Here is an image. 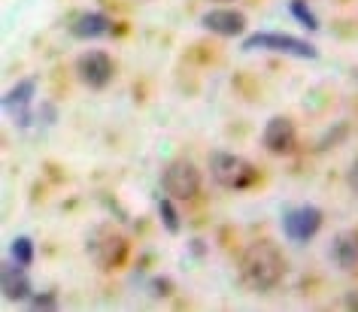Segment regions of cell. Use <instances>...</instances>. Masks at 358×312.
Segmentation results:
<instances>
[{
	"mask_svg": "<svg viewBox=\"0 0 358 312\" xmlns=\"http://www.w3.org/2000/svg\"><path fill=\"white\" fill-rule=\"evenodd\" d=\"M76 76H79V82H83L85 88L101 91V88H106L113 82L115 64H113V58L106 55V52L92 49V52H83V55L76 58Z\"/></svg>",
	"mask_w": 358,
	"mask_h": 312,
	"instance_id": "obj_7",
	"label": "cell"
},
{
	"mask_svg": "<svg viewBox=\"0 0 358 312\" xmlns=\"http://www.w3.org/2000/svg\"><path fill=\"white\" fill-rule=\"evenodd\" d=\"M346 137V124H340V128H337V133L334 131H328L325 133V137H322L319 140V146H316V151H325L328 146H331V142H340V140H343Z\"/></svg>",
	"mask_w": 358,
	"mask_h": 312,
	"instance_id": "obj_19",
	"label": "cell"
},
{
	"mask_svg": "<svg viewBox=\"0 0 358 312\" xmlns=\"http://www.w3.org/2000/svg\"><path fill=\"white\" fill-rule=\"evenodd\" d=\"M346 182H349V188H352L358 194V158L352 164H349V173H346Z\"/></svg>",
	"mask_w": 358,
	"mask_h": 312,
	"instance_id": "obj_21",
	"label": "cell"
},
{
	"mask_svg": "<svg viewBox=\"0 0 358 312\" xmlns=\"http://www.w3.org/2000/svg\"><path fill=\"white\" fill-rule=\"evenodd\" d=\"M192 252H194V255H203V252H207V246H203V239H192Z\"/></svg>",
	"mask_w": 358,
	"mask_h": 312,
	"instance_id": "obj_23",
	"label": "cell"
},
{
	"mask_svg": "<svg viewBox=\"0 0 358 312\" xmlns=\"http://www.w3.org/2000/svg\"><path fill=\"white\" fill-rule=\"evenodd\" d=\"M31 303V309H58V297L52 291H40V294H34V297L28 300Z\"/></svg>",
	"mask_w": 358,
	"mask_h": 312,
	"instance_id": "obj_17",
	"label": "cell"
},
{
	"mask_svg": "<svg viewBox=\"0 0 358 312\" xmlns=\"http://www.w3.org/2000/svg\"><path fill=\"white\" fill-rule=\"evenodd\" d=\"M170 291H173V282L164 279V276H155V279L149 282V294H152V297H167Z\"/></svg>",
	"mask_w": 358,
	"mask_h": 312,
	"instance_id": "obj_18",
	"label": "cell"
},
{
	"mask_svg": "<svg viewBox=\"0 0 358 312\" xmlns=\"http://www.w3.org/2000/svg\"><path fill=\"white\" fill-rule=\"evenodd\" d=\"M346 309H352V312H358V288H352V291H346Z\"/></svg>",
	"mask_w": 358,
	"mask_h": 312,
	"instance_id": "obj_22",
	"label": "cell"
},
{
	"mask_svg": "<svg viewBox=\"0 0 358 312\" xmlns=\"http://www.w3.org/2000/svg\"><path fill=\"white\" fill-rule=\"evenodd\" d=\"M37 119H40V121H49V124H52V121H55V119H58L55 106H52V103H43V106H40V110H37Z\"/></svg>",
	"mask_w": 358,
	"mask_h": 312,
	"instance_id": "obj_20",
	"label": "cell"
},
{
	"mask_svg": "<svg viewBox=\"0 0 358 312\" xmlns=\"http://www.w3.org/2000/svg\"><path fill=\"white\" fill-rule=\"evenodd\" d=\"M10 252H13V261L31 267L34 264V239L31 237H15L13 246H10Z\"/></svg>",
	"mask_w": 358,
	"mask_h": 312,
	"instance_id": "obj_16",
	"label": "cell"
},
{
	"mask_svg": "<svg viewBox=\"0 0 358 312\" xmlns=\"http://www.w3.org/2000/svg\"><path fill=\"white\" fill-rule=\"evenodd\" d=\"M289 13L298 19L307 31H319V19L313 15V10L307 6V0H289Z\"/></svg>",
	"mask_w": 358,
	"mask_h": 312,
	"instance_id": "obj_15",
	"label": "cell"
},
{
	"mask_svg": "<svg viewBox=\"0 0 358 312\" xmlns=\"http://www.w3.org/2000/svg\"><path fill=\"white\" fill-rule=\"evenodd\" d=\"M355 79H358V70H355Z\"/></svg>",
	"mask_w": 358,
	"mask_h": 312,
	"instance_id": "obj_25",
	"label": "cell"
},
{
	"mask_svg": "<svg viewBox=\"0 0 358 312\" xmlns=\"http://www.w3.org/2000/svg\"><path fill=\"white\" fill-rule=\"evenodd\" d=\"M161 185H164L167 198L189 203L198 198V191H201V173L189 158H173V161L164 167V173H161Z\"/></svg>",
	"mask_w": 358,
	"mask_h": 312,
	"instance_id": "obj_4",
	"label": "cell"
},
{
	"mask_svg": "<svg viewBox=\"0 0 358 312\" xmlns=\"http://www.w3.org/2000/svg\"><path fill=\"white\" fill-rule=\"evenodd\" d=\"M262 142L271 155H292V151L298 149V131H294V121L285 119V115H273V119L264 124Z\"/></svg>",
	"mask_w": 358,
	"mask_h": 312,
	"instance_id": "obj_8",
	"label": "cell"
},
{
	"mask_svg": "<svg viewBox=\"0 0 358 312\" xmlns=\"http://www.w3.org/2000/svg\"><path fill=\"white\" fill-rule=\"evenodd\" d=\"M201 28L219 34V37H240L246 31V15L237 10H210L201 15Z\"/></svg>",
	"mask_w": 358,
	"mask_h": 312,
	"instance_id": "obj_11",
	"label": "cell"
},
{
	"mask_svg": "<svg viewBox=\"0 0 358 312\" xmlns=\"http://www.w3.org/2000/svg\"><path fill=\"white\" fill-rule=\"evenodd\" d=\"M322 221H325V212L313 203H303V207H294V209H285L282 216V234L289 243L294 246H303L310 243L313 237L322 230Z\"/></svg>",
	"mask_w": 358,
	"mask_h": 312,
	"instance_id": "obj_5",
	"label": "cell"
},
{
	"mask_svg": "<svg viewBox=\"0 0 358 312\" xmlns=\"http://www.w3.org/2000/svg\"><path fill=\"white\" fill-rule=\"evenodd\" d=\"M237 273H240V282H243L249 291L267 294L282 282L285 258L276 243L258 239V243H249L243 248V255H240V261H237Z\"/></svg>",
	"mask_w": 358,
	"mask_h": 312,
	"instance_id": "obj_1",
	"label": "cell"
},
{
	"mask_svg": "<svg viewBox=\"0 0 358 312\" xmlns=\"http://www.w3.org/2000/svg\"><path fill=\"white\" fill-rule=\"evenodd\" d=\"M331 258L343 273L358 270V230H340L331 243Z\"/></svg>",
	"mask_w": 358,
	"mask_h": 312,
	"instance_id": "obj_13",
	"label": "cell"
},
{
	"mask_svg": "<svg viewBox=\"0 0 358 312\" xmlns=\"http://www.w3.org/2000/svg\"><path fill=\"white\" fill-rule=\"evenodd\" d=\"M213 3H231V0H213Z\"/></svg>",
	"mask_w": 358,
	"mask_h": 312,
	"instance_id": "obj_24",
	"label": "cell"
},
{
	"mask_svg": "<svg viewBox=\"0 0 358 312\" xmlns=\"http://www.w3.org/2000/svg\"><path fill=\"white\" fill-rule=\"evenodd\" d=\"M255 49H264V52H282V55H294V58H319V52L313 43L307 40H298V37H289V34H252V37L243 40V52H255Z\"/></svg>",
	"mask_w": 358,
	"mask_h": 312,
	"instance_id": "obj_6",
	"label": "cell"
},
{
	"mask_svg": "<svg viewBox=\"0 0 358 312\" xmlns=\"http://www.w3.org/2000/svg\"><path fill=\"white\" fill-rule=\"evenodd\" d=\"M210 176L213 182L222 185V188L228 191H243V188H252V185L258 182V167L252 161H246V158L234 155V151H213L210 155Z\"/></svg>",
	"mask_w": 358,
	"mask_h": 312,
	"instance_id": "obj_2",
	"label": "cell"
},
{
	"mask_svg": "<svg viewBox=\"0 0 358 312\" xmlns=\"http://www.w3.org/2000/svg\"><path fill=\"white\" fill-rule=\"evenodd\" d=\"M0 285H3V297L6 300H31L34 288L28 279V267L19 261H6L0 270Z\"/></svg>",
	"mask_w": 358,
	"mask_h": 312,
	"instance_id": "obj_10",
	"label": "cell"
},
{
	"mask_svg": "<svg viewBox=\"0 0 358 312\" xmlns=\"http://www.w3.org/2000/svg\"><path fill=\"white\" fill-rule=\"evenodd\" d=\"M158 216L161 225L167 228V234H179V212L173 207V198H158Z\"/></svg>",
	"mask_w": 358,
	"mask_h": 312,
	"instance_id": "obj_14",
	"label": "cell"
},
{
	"mask_svg": "<svg viewBox=\"0 0 358 312\" xmlns=\"http://www.w3.org/2000/svg\"><path fill=\"white\" fill-rule=\"evenodd\" d=\"M34 94H37V79H22L15 88L3 94V110L13 112V119L19 128H28L34 121V112H31V101Z\"/></svg>",
	"mask_w": 358,
	"mask_h": 312,
	"instance_id": "obj_9",
	"label": "cell"
},
{
	"mask_svg": "<svg viewBox=\"0 0 358 312\" xmlns=\"http://www.w3.org/2000/svg\"><path fill=\"white\" fill-rule=\"evenodd\" d=\"M85 252L101 270H119L128 258V237L113 225H97L85 239Z\"/></svg>",
	"mask_w": 358,
	"mask_h": 312,
	"instance_id": "obj_3",
	"label": "cell"
},
{
	"mask_svg": "<svg viewBox=\"0 0 358 312\" xmlns=\"http://www.w3.org/2000/svg\"><path fill=\"white\" fill-rule=\"evenodd\" d=\"M70 34L76 40H97V37H113L115 34V22L103 13H83L76 15L70 24Z\"/></svg>",
	"mask_w": 358,
	"mask_h": 312,
	"instance_id": "obj_12",
	"label": "cell"
}]
</instances>
